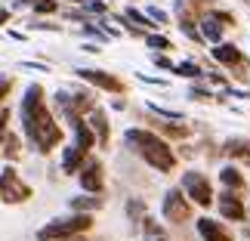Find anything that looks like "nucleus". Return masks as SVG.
<instances>
[{
  "instance_id": "4468645a",
  "label": "nucleus",
  "mask_w": 250,
  "mask_h": 241,
  "mask_svg": "<svg viewBox=\"0 0 250 241\" xmlns=\"http://www.w3.org/2000/svg\"><path fill=\"white\" fill-rule=\"evenodd\" d=\"M213 59L223 62V65H238L241 62V50L235 44H216L213 46Z\"/></svg>"
},
{
  "instance_id": "f8f14e48",
  "label": "nucleus",
  "mask_w": 250,
  "mask_h": 241,
  "mask_svg": "<svg viewBox=\"0 0 250 241\" xmlns=\"http://www.w3.org/2000/svg\"><path fill=\"white\" fill-rule=\"evenodd\" d=\"M90 127L96 133V139H99V146H108V118H105L102 109H93L90 111Z\"/></svg>"
},
{
  "instance_id": "c756f323",
  "label": "nucleus",
  "mask_w": 250,
  "mask_h": 241,
  "mask_svg": "<svg viewBox=\"0 0 250 241\" xmlns=\"http://www.w3.org/2000/svg\"><path fill=\"white\" fill-rule=\"evenodd\" d=\"M71 3H86V0H71Z\"/></svg>"
},
{
  "instance_id": "2eb2a0df",
  "label": "nucleus",
  "mask_w": 250,
  "mask_h": 241,
  "mask_svg": "<svg viewBox=\"0 0 250 241\" xmlns=\"http://www.w3.org/2000/svg\"><path fill=\"white\" fill-rule=\"evenodd\" d=\"M74 136H78V142H74V146L83 149V152H90V149L96 146V133H93L90 124H78V127H74Z\"/></svg>"
},
{
  "instance_id": "f3484780",
  "label": "nucleus",
  "mask_w": 250,
  "mask_h": 241,
  "mask_svg": "<svg viewBox=\"0 0 250 241\" xmlns=\"http://www.w3.org/2000/svg\"><path fill=\"white\" fill-rule=\"evenodd\" d=\"M201 31H204L207 41L219 44V37H223V25H219V19H216V16H210V19H204V22H201Z\"/></svg>"
},
{
  "instance_id": "bb28decb",
  "label": "nucleus",
  "mask_w": 250,
  "mask_h": 241,
  "mask_svg": "<svg viewBox=\"0 0 250 241\" xmlns=\"http://www.w3.org/2000/svg\"><path fill=\"white\" fill-rule=\"evenodd\" d=\"M191 96H198V99H210V93L201 90V87H191Z\"/></svg>"
},
{
  "instance_id": "39448f33",
  "label": "nucleus",
  "mask_w": 250,
  "mask_h": 241,
  "mask_svg": "<svg viewBox=\"0 0 250 241\" xmlns=\"http://www.w3.org/2000/svg\"><path fill=\"white\" fill-rule=\"evenodd\" d=\"M188 195L182 189H170L164 195V204H161V214H164L167 223H186L191 217V204H188Z\"/></svg>"
},
{
  "instance_id": "393cba45",
  "label": "nucleus",
  "mask_w": 250,
  "mask_h": 241,
  "mask_svg": "<svg viewBox=\"0 0 250 241\" xmlns=\"http://www.w3.org/2000/svg\"><path fill=\"white\" fill-rule=\"evenodd\" d=\"M146 232H148V235H158V238H161V226H158V223H151V219L146 217Z\"/></svg>"
},
{
  "instance_id": "f03ea898",
  "label": "nucleus",
  "mask_w": 250,
  "mask_h": 241,
  "mask_svg": "<svg viewBox=\"0 0 250 241\" xmlns=\"http://www.w3.org/2000/svg\"><path fill=\"white\" fill-rule=\"evenodd\" d=\"M124 142H127L133 152H139L142 161H146L148 167H155V170H161V173H170L173 167H176V155H173V149L158 136V133L133 127V130L124 133Z\"/></svg>"
},
{
  "instance_id": "412c9836",
  "label": "nucleus",
  "mask_w": 250,
  "mask_h": 241,
  "mask_svg": "<svg viewBox=\"0 0 250 241\" xmlns=\"http://www.w3.org/2000/svg\"><path fill=\"white\" fill-rule=\"evenodd\" d=\"M146 44L155 46V50H170V41H167V37H161V34H148Z\"/></svg>"
},
{
  "instance_id": "6ab92c4d",
  "label": "nucleus",
  "mask_w": 250,
  "mask_h": 241,
  "mask_svg": "<svg viewBox=\"0 0 250 241\" xmlns=\"http://www.w3.org/2000/svg\"><path fill=\"white\" fill-rule=\"evenodd\" d=\"M176 74H182V78H201V68L195 62H182V65H176Z\"/></svg>"
},
{
  "instance_id": "b1692460",
  "label": "nucleus",
  "mask_w": 250,
  "mask_h": 241,
  "mask_svg": "<svg viewBox=\"0 0 250 241\" xmlns=\"http://www.w3.org/2000/svg\"><path fill=\"white\" fill-rule=\"evenodd\" d=\"M34 9H37V13H53V9H56V0H37Z\"/></svg>"
},
{
  "instance_id": "6e6552de",
  "label": "nucleus",
  "mask_w": 250,
  "mask_h": 241,
  "mask_svg": "<svg viewBox=\"0 0 250 241\" xmlns=\"http://www.w3.org/2000/svg\"><path fill=\"white\" fill-rule=\"evenodd\" d=\"M219 214H223V219L241 223V219H244V201H241V195H235L232 189H226L223 195H219Z\"/></svg>"
},
{
  "instance_id": "1a4fd4ad",
  "label": "nucleus",
  "mask_w": 250,
  "mask_h": 241,
  "mask_svg": "<svg viewBox=\"0 0 250 241\" xmlns=\"http://www.w3.org/2000/svg\"><path fill=\"white\" fill-rule=\"evenodd\" d=\"M198 235L204 238V241H235L232 238V232H229V229L219 223V219H210V217H201L198 219Z\"/></svg>"
},
{
  "instance_id": "f257e3e1",
  "label": "nucleus",
  "mask_w": 250,
  "mask_h": 241,
  "mask_svg": "<svg viewBox=\"0 0 250 241\" xmlns=\"http://www.w3.org/2000/svg\"><path fill=\"white\" fill-rule=\"evenodd\" d=\"M22 127H25V136L31 139V146L37 152H43V155L62 142V130L53 121V114L46 111L43 90L37 84H31L22 96Z\"/></svg>"
},
{
  "instance_id": "20e7f679",
  "label": "nucleus",
  "mask_w": 250,
  "mask_h": 241,
  "mask_svg": "<svg viewBox=\"0 0 250 241\" xmlns=\"http://www.w3.org/2000/svg\"><path fill=\"white\" fill-rule=\"evenodd\" d=\"M182 192H186L195 204H201V207L213 204V186H210V179L204 176V173H198V170L182 173Z\"/></svg>"
},
{
  "instance_id": "4be33fe9",
  "label": "nucleus",
  "mask_w": 250,
  "mask_h": 241,
  "mask_svg": "<svg viewBox=\"0 0 250 241\" xmlns=\"http://www.w3.org/2000/svg\"><path fill=\"white\" fill-rule=\"evenodd\" d=\"M155 114H161V118H170V121H182V114L179 111H170V109H161V105H148Z\"/></svg>"
},
{
  "instance_id": "2f4dec72",
  "label": "nucleus",
  "mask_w": 250,
  "mask_h": 241,
  "mask_svg": "<svg viewBox=\"0 0 250 241\" xmlns=\"http://www.w3.org/2000/svg\"><path fill=\"white\" fill-rule=\"evenodd\" d=\"M34 3H37V0H34Z\"/></svg>"
},
{
  "instance_id": "cd10ccee",
  "label": "nucleus",
  "mask_w": 250,
  "mask_h": 241,
  "mask_svg": "<svg viewBox=\"0 0 250 241\" xmlns=\"http://www.w3.org/2000/svg\"><path fill=\"white\" fill-rule=\"evenodd\" d=\"M155 65H158V68H173L170 59H164V56H155Z\"/></svg>"
},
{
  "instance_id": "a211bd4d",
  "label": "nucleus",
  "mask_w": 250,
  "mask_h": 241,
  "mask_svg": "<svg viewBox=\"0 0 250 241\" xmlns=\"http://www.w3.org/2000/svg\"><path fill=\"white\" fill-rule=\"evenodd\" d=\"M71 207H74V210H83V214H86V210L102 207V198H96V195H90V198H74V201H71Z\"/></svg>"
},
{
  "instance_id": "5701e85b",
  "label": "nucleus",
  "mask_w": 250,
  "mask_h": 241,
  "mask_svg": "<svg viewBox=\"0 0 250 241\" xmlns=\"http://www.w3.org/2000/svg\"><path fill=\"white\" fill-rule=\"evenodd\" d=\"M146 16H148V19H155L158 25H164V22H167V13H164V9H158V6H148V9H146Z\"/></svg>"
},
{
  "instance_id": "a878e982",
  "label": "nucleus",
  "mask_w": 250,
  "mask_h": 241,
  "mask_svg": "<svg viewBox=\"0 0 250 241\" xmlns=\"http://www.w3.org/2000/svg\"><path fill=\"white\" fill-rule=\"evenodd\" d=\"M86 6H90L93 13H105V3H99V0H86Z\"/></svg>"
},
{
  "instance_id": "0eeeda50",
  "label": "nucleus",
  "mask_w": 250,
  "mask_h": 241,
  "mask_svg": "<svg viewBox=\"0 0 250 241\" xmlns=\"http://www.w3.org/2000/svg\"><path fill=\"white\" fill-rule=\"evenodd\" d=\"M81 186L90 192V195H99L102 186H105V173H102V164L99 161H86L81 167Z\"/></svg>"
},
{
  "instance_id": "dca6fc26",
  "label": "nucleus",
  "mask_w": 250,
  "mask_h": 241,
  "mask_svg": "<svg viewBox=\"0 0 250 241\" xmlns=\"http://www.w3.org/2000/svg\"><path fill=\"white\" fill-rule=\"evenodd\" d=\"M226 155L250 161V142H247V139H229V142H226Z\"/></svg>"
},
{
  "instance_id": "c85d7f7f",
  "label": "nucleus",
  "mask_w": 250,
  "mask_h": 241,
  "mask_svg": "<svg viewBox=\"0 0 250 241\" xmlns=\"http://www.w3.org/2000/svg\"><path fill=\"white\" fill-rule=\"evenodd\" d=\"M6 19H9V13H6V9H3V6H0V25H3V22H6Z\"/></svg>"
},
{
  "instance_id": "423d86ee",
  "label": "nucleus",
  "mask_w": 250,
  "mask_h": 241,
  "mask_svg": "<svg viewBox=\"0 0 250 241\" xmlns=\"http://www.w3.org/2000/svg\"><path fill=\"white\" fill-rule=\"evenodd\" d=\"M0 198L9 201V204H19V201H28V198H31V189L19 179V173L13 167H6L3 173H0Z\"/></svg>"
},
{
  "instance_id": "7c9ffc66",
  "label": "nucleus",
  "mask_w": 250,
  "mask_h": 241,
  "mask_svg": "<svg viewBox=\"0 0 250 241\" xmlns=\"http://www.w3.org/2000/svg\"><path fill=\"white\" fill-rule=\"evenodd\" d=\"M155 241H164V238H155Z\"/></svg>"
},
{
  "instance_id": "ddd939ff",
  "label": "nucleus",
  "mask_w": 250,
  "mask_h": 241,
  "mask_svg": "<svg viewBox=\"0 0 250 241\" xmlns=\"http://www.w3.org/2000/svg\"><path fill=\"white\" fill-rule=\"evenodd\" d=\"M219 182H223L226 189H232V192H244L247 189L244 173L238 170V167H223V170H219Z\"/></svg>"
},
{
  "instance_id": "9b49d317",
  "label": "nucleus",
  "mask_w": 250,
  "mask_h": 241,
  "mask_svg": "<svg viewBox=\"0 0 250 241\" xmlns=\"http://www.w3.org/2000/svg\"><path fill=\"white\" fill-rule=\"evenodd\" d=\"M83 155H86V152L83 149H78V146H71V149H65L62 152V170L65 173H81V167H83Z\"/></svg>"
},
{
  "instance_id": "7ed1b4c3",
  "label": "nucleus",
  "mask_w": 250,
  "mask_h": 241,
  "mask_svg": "<svg viewBox=\"0 0 250 241\" xmlns=\"http://www.w3.org/2000/svg\"><path fill=\"white\" fill-rule=\"evenodd\" d=\"M90 226H93L90 214H74V217H62V219H50V223L37 232V241H74Z\"/></svg>"
},
{
  "instance_id": "9d476101",
  "label": "nucleus",
  "mask_w": 250,
  "mask_h": 241,
  "mask_svg": "<svg viewBox=\"0 0 250 241\" xmlns=\"http://www.w3.org/2000/svg\"><path fill=\"white\" fill-rule=\"evenodd\" d=\"M78 78L90 81V84H96V87H102V90H111V93H121V90H124V87H121V81L114 78V74L96 71V68H78Z\"/></svg>"
},
{
  "instance_id": "aec40b11",
  "label": "nucleus",
  "mask_w": 250,
  "mask_h": 241,
  "mask_svg": "<svg viewBox=\"0 0 250 241\" xmlns=\"http://www.w3.org/2000/svg\"><path fill=\"white\" fill-rule=\"evenodd\" d=\"M124 19H130V22H136V25H142V28L158 25V22H148V16H146V13H136V9H127V16H124Z\"/></svg>"
}]
</instances>
